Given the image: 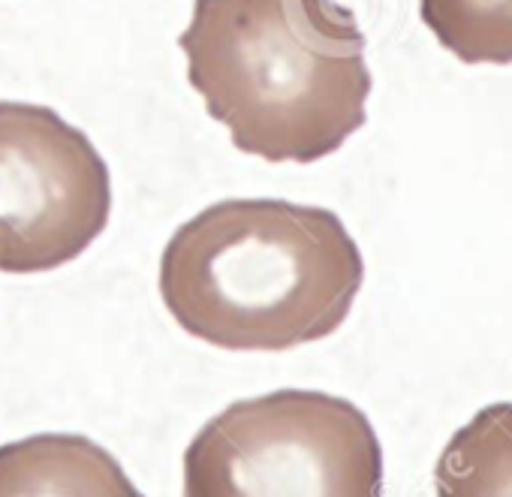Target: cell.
Returning a JSON list of instances; mask_svg holds the SVG:
<instances>
[{
    "label": "cell",
    "mask_w": 512,
    "mask_h": 497,
    "mask_svg": "<svg viewBox=\"0 0 512 497\" xmlns=\"http://www.w3.org/2000/svg\"><path fill=\"white\" fill-rule=\"evenodd\" d=\"M437 497H512V404L479 410L434 467Z\"/></svg>",
    "instance_id": "8992f818"
},
{
    "label": "cell",
    "mask_w": 512,
    "mask_h": 497,
    "mask_svg": "<svg viewBox=\"0 0 512 497\" xmlns=\"http://www.w3.org/2000/svg\"><path fill=\"white\" fill-rule=\"evenodd\" d=\"M365 281L359 244L329 208L223 199L178 226L160 296L193 338L235 353H284L329 338Z\"/></svg>",
    "instance_id": "6da1fadb"
},
{
    "label": "cell",
    "mask_w": 512,
    "mask_h": 497,
    "mask_svg": "<svg viewBox=\"0 0 512 497\" xmlns=\"http://www.w3.org/2000/svg\"><path fill=\"white\" fill-rule=\"evenodd\" d=\"M0 497H145L85 434L46 431L0 446Z\"/></svg>",
    "instance_id": "5b68a950"
},
{
    "label": "cell",
    "mask_w": 512,
    "mask_h": 497,
    "mask_svg": "<svg viewBox=\"0 0 512 497\" xmlns=\"http://www.w3.org/2000/svg\"><path fill=\"white\" fill-rule=\"evenodd\" d=\"M178 46L208 115L244 154L317 163L365 124V34L335 0H193Z\"/></svg>",
    "instance_id": "7a4b0ae2"
},
{
    "label": "cell",
    "mask_w": 512,
    "mask_h": 497,
    "mask_svg": "<svg viewBox=\"0 0 512 497\" xmlns=\"http://www.w3.org/2000/svg\"><path fill=\"white\" fill-rule=\"evenodd\" d=\"M419 13L461 64H512V0H419Z\"/></svg>",
    "instance_id": "52a82bcc"
},
{
    "label": "cell",
    "mask_w": 512,
    "mask_h": 497,
    "mask_svg": "<svg viewBox=\"0 0 512 497\" xmlns=\"http://www.w3.org/2000/svg\"><path fill=\"white\" fill-rule=\"evenodd\" d=\"M184 497H383V449L353 401L278 389L199 428L184 452Z\"/></svg>",
    "instance_id": "3957f363"
},
{
    "label": "cell",
    "mask_w": 512,
    "mask_h": 497,
    "mask_svg": "<svg viewBox=\"0 0 512 497\" xmlns=\"http://www.w3.org/2000/svg\"><path fill=\"white\" fill-rule=\"evenodd\" d=\"M109 211L112 178L94 142L49 106L0 100V272L73 263Z\"/></svg>",
    "instance_id": "277c9868"
}]
</instances>
